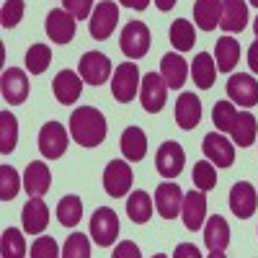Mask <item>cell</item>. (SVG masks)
I'll return each mask as SVG.
<instances>
[{
	"label": "cell",
	"instance_id": "obj_13",
	"mask_svg": "<svg viewBox=\"0 0 258 258\" xmlns=\"http://www.w3.org/2000/svg\"><path fill=\"white\" fill-rule=\"evenodd\" d=\"M158 173L163 178H176L181 170H183V163H186V153L178 142H163L160 150H158Z\"/></svg>",
	"mask_w": 258,
	"mask_h": 258
},
{
	"label": "cell",
	"instance_id": "obj_16",
	"mask_svg": "<svg viewBox=\"0 0 258 258\" xmlns=\"http://www.w3.org/2000/svg\"><path fill=\"white\" fill-rule=\"evenodd\" d=\"M227 96L240 103V106H255L258 103V83L253 75H245V73H238L227 80Z\"/></svg>",
	"mask_w": 258,
	"mask_h": 258
},
{
	"label": "cell",
	"instance_id": "obj_5",
	"mask_svg": "<svg viewBox=\"0 0 258 258\" xmlns=\"http://www.w3.org/2000/svg\"><path fill=\"white\" fill-rule=\"evenodd\" d=\"M119 24V8L114 0H101V3L93 8V16H91V24H88V31L93 39L103 41L114 34Z\"/></svg>",
	"mask_w": 258,
	"mask_h": 258
},
{
	"label": "cell",
	"instance_id": "obj_1",
	"mask_svg": "<svg viewBox=\"0 0 258 258\" xmlns=\"http://www.w3.org/2000/svg\"><path fill=\"white\" fill-rule=\"evenodd\" d=\"M70 135L83 147H98L106 140V119L93 106H78L70 116Z\"/></svg>",
	"mask_w": 258,
	"mask_h": 258
},
{
	"label": "cell",
	"instance_id": "obj_38",
	"mask_svg": "<svg viewBox=\"0 0 258 258\" xmlns=\"http://www.w3.org/2000/svg\"><path fill=\"white\" fill-rule=\"evenodd\" d=\"M21 183H18V173L13 165H0V199L3 202H11L16 199Z\"/></svg>",
	"mask_w": 258,
	"mask_h": 258
},
{
	"label": "cell",
	"instance_id": "obj_43",
	"mask_svg": "<svg viewBox=\"0 0 258 258\" xmlns=\"http://www.w3.org/2000/svg\"><path fill=\"white\" fill-rule=\"evenodd\" d=\"M142 253H140V248L132 243V240H126V243H121L119 248H114V258H140Z\"/></svg>",
	"mask_w": 258,
	"mask_h": 258
},
{
	"label": "cell",
	"instance_id": "obj_26",
	"mask_svg": "<svg viewBox=\"0 0 258 258\" xmlns=\"http://www.w3.org/2000/svg\"><path fill=\"white\" fill-rule=\"evenodd\" d=\"M220 16H222V0H197L194 6V18L202 31H214L220 26Z\"/></svg>",
	"mask_w": 258,
	"mask_h": 258
},
{
	"label": "cell",
	"instance_id": "obj_2",
	"mask_svg": "<svg viewBox=\"0 0 258 258\" xmlns=\"http://www.w3.org/2000/svg\"><path fill=\"white\" fill-rule=\"evenodd\" d=\"M91 235H93V243L101 248H109L114 245V240L119 238V217L116 212L109 207H98L91 217Z\"/></svg>",
	"mask_w": 258,
	"mask_h": 258
},
{
	"label": "cell",
	"instance_id": "obj_17",
	"mask_svg": "<svg viewBox=\"0 0 258 258\" xmlns=\"http://www.w3.org/2000/svg\"><path fill=\"white\" fill-rule=\"evenodd\" d=\"M44 29H47V36L52 41H57V44H68V41H73V36H75V16L57 8V11H52L47 16Z\"/></svg>",
	"mask_w": 258,
	"mask_h": 258
},
{
	"label": "cell",
	"instance_id": "obj_11",
	"mask_svg": "<svg viewBox=\"0 0 258 258\" xmlns=\"http://www.w3.org/2000/svg\"><path fill=\"white\" fill-rule=\"evenodd\" d=\"M202 150H204L207 160H212L217 168H230L232 160H235V145H232L227 137L217 135V132H209V135L204 137Z\"/></svg>",
	"mask_w": 258,
	"mask_h": 258
},
{
	"label": "cell",
	"instance_id": "obj_23",
	"mask_svg": "<svg viewBox=\"0 0 258 258\" xmlns=\"http://www.w3.org/2000/svg\"><path fill=\"white\" fill-rule=\"evenodd\" d=\"M202 119V101L197 93H181L176 101V124L181 129H194Z\"/></svg>",
	"mask_w": 258,
	"mask_h": 258
},
{
	"label": "cell",
	"instance_id": "obj_24",
	"mask_svg": "<svg viewBox=\"0 0 258 258\" xmlns=\"http://www.w3.org/2000/svg\"><path fill=\"white\" fill-rule=\"evenodd\" d=\"M160 75L163 80L168 83V88H181V85L186 83V75H188V64L181 54L176 52H168L163 59H160Z\"/></svg>",
	"mask_w": 258,
	"mask_h": 258
},
{
	"label": "cell",
	"instance_id": "obj_10",
	"mask_svg": "<svg viewBox=\"0 0 258 258\" xmlns=\"http://www.w3.org/2000/svg\"><path fill=\"white\" fill-rule=\"evenodd\" d=\"M181 217H183V225L186 230L191 232H197L204 220H207V197H204V191L199 188H194L188 194H183V204H181Z\"/></svg>",
	"mask_w": 258,
	"mask_h": 258
},
{
	"label": "cell",
	"instance_id": "obj_36",
	"mask_svg": "<svg viewBox=\"0 0 258 258\" xmlns=\"http://www.w3.org/2000/svg\"><path fill=\"white\" fill-rule=\"evenodd\" d=\"M235 119H238V111H235V106L230 101H217V103H214L212 121H214V126H217L220 132H230Z\"/></svg>",
	"mask_w": 258,
	"mask_h": 258
},
{
	"label": "cell",
	"instance_id": "obj_41",
	"mask_svg": "<svg viewBox=\"0 0 258 258\" xmlns=\"http://www.w3.org/2000/svg\"><path fill=\"white\" fill-rule=\"evenodd\" d=\"M62 250L57 248V243H54V238H39L34 245H31V258H57Z\"/></svg>",
	"mask_w": 258,
	"mask_h": 258
},
{
	"label": "cell",
	"instance_id": "obj_37",
	"mask_svg": "<svg viewBox=\"0 0 258 258\" xmlns=\"http://www.w3.org/2000/svg\"><path fill=\"white\" fill-rule=\"evenodd\" d=\"M194 183L202 191H212L217 186V170H214V163L212 160H199L194 165Z\"/></svg>",
	"mask_w": 258,
	"mask_h": 258
},
{
	"label": "cell",
	"instance_id": "obj_32",
	"mask_svg": "<svg viewBox=\"0 0 258 258\" xmlns=\"http://www.w3.org/2000/svg\"><path fill=\"white\" fill-rule=\"evenodd\" d=\"M83 217V202L80 197H75V194H70V197H64L59 204H57V220L59 225L64 227H75Z\"/></svg>",
	"mask_w": 258,
	"mask_h": 258
},
{
	"label": "cell",
	"instance_id": "obj_8",
	"mask_svg": "<svg viewBox=\"0 0 258 258\" xmlns=\"http://www.w3.org/2000/svg\"><path fill=\"white\" fill-rule=\"evenodd\" d=\"M64 150H68V132H64L62 124L49 121V124H44L39 129V153L47 160L62 158Z\"/></svg>",
	"mask_w": 258,
	"mask_h": 258
},
{
	"label": "cell",
	"instance_id": "obj_46",
	"mask_svg": "<svg viewBox=\"0 0 258 258\" xmlns=\"http://www.w3.org/2000/svg\"><path fill=\"white\" fill-rule=\"evenodd\" d=\"M119 3L126 6V8H132V11H145L150 6V0H119Z\"/></svg>",
	"mask_w": 258,
	"mask_h": 258
},
{
	"label": "cell",
	"instance_id": "obj_44",
	"mask_svg": "<svg viewBox=\"0 0 258 258\" xmlns=\"http://www.w3.org/2000/svg\"><path fill=\"white\" fill-rule=\"evenodd\" d=\"M183 255H186V258H199L202 253L197 250V245H191V243H183L181 248H176V258H183Z\"/></svg>",
	"mask_w": 258,
	"mask_h": 258
},
{
	"label": "cell",
	"instance_id": "obj_7",
	"mask_svg": "<svg viewBox=\"0 0 258 258\" xmlns=\"http://www.w3.org/2000/svg\"><path fill=\"white\" fill-rule=\"evenodd\" d=\"M140 98H142V106L147 114H158L168 98V83L163 80V75L147 73L142 78V85H140Z\"/></svg>",
	"mask_w": 258,
	"mask_h": 258
},
{
	"label": "cell",
	"instance_id": "obj_30",
	"mask_svg": "<svg viewBox=\"0 0 258 258\" xmlns=\"http://www.w3.org/2000/svg\"><path fill=\"white\" fill-rule=\"evenodd\" d=\"M126 214H129L132 222L145 225L150 217H153V199H150V194L147 191H135L132 197L126 199Z\"/></svg>",
	"mask_w": 258,
	"mask_h": 258
},
{
	"label": "cell",
	"instance_id": "obj_42",
	"mask_svg": "<svg viewBox=\"0 0 258 258\" xmlns=\"http://www.w3.org/2000/svg\"><path fill=\"white\" fill-rule=\"evenodd\" d=\"M64 3V11L73 13L78 21L88 18L91 16V8H93V0H62Z\"/></svg>",
	"mask_w": 258,
	"mask_h": 258
},
{
	"label": "cell",
	"instance_id": "obj_27",
	"mask_svg": "<svg viewBox=\"0 0 258 258\" xmlns=\"http://www.w3.org/2000/svg\"><path fill=\"white\" fill-rule=\"evenodd\" d=\"M191 75H194V83H197L202 91H209L214 85V78H217V62L212 59V54L199 52L194 64H191Z\"/></svg>",
	"mask_w": 258,
	"mask_h": 258
},
{
	"label": "cell",
	"instance_id": "obj_49",
	"mask_svg": "<svg viewBox=\"0 0 258 258\" xmlns=\"http://www.w3.org/2000/svg\"><path fill=\"white\" fill-rule=\"evenodd\" d=\"M250 6H255V8H258V0H250Z\"/></svg>",
	"mask_w": 258,
	"mask_h": 258
},
{
	"label": "cell",
	"instance_id": "obj_40",
	"mask_svg": "<svg viewBox=\"0 0 258 258\" xmlns=\"http://www.w3.org/2000/svg\"><path fill=\"white\" fill-rule=\"evenodd\" d=\"M24 0H6L3 3V11H0V21H3L6 29H13L18 26V21L24 18Z\"/></svg>",
	"mask_w": 258,
	"mask_h": 258
},
{
	"label": "cell",
	"instance_id": "obj_6",
	"mask_svg": "<svg viewBox=\"0 0 258 258\" xmlns=\"http://www.w3.org/2000/svg\"><path fill=\"white\" fill-rule=\"evenodd\" d=\"M132 165H129L126 160H111L109 165H106L103 170V188L109 197L119 199L124 197V194H129V188H132Z\"/></svg>",
	"mask_w": 258,
	"mask_h": 258
},
{
	"label": "cell",
	"instance_id": "obj_45",
	"mask_svg": "<svg viewBox=\"0 0 258 258\" xmlns=\"http://www.w3.org/2000/svg\"><path fill=\"white\" fill-rule=\"evenodd\" d=\"M248 64H250L253 73H258V39L253 41L250 49H248Z\"/></svg>",
	"mask_w": 258,
	"mask_h": 258
},
{
	"label": "cell",
	"instance_id": "obj_12",
	"mask_svg": "<svg viewBox=\"0 0 258 258\" xmlns=\"http://www.w3.org/2000/svg\"><path fill=\"white\" fill-rule=\"evenodd\" d=\"M0 91H3L6 103H11V106L24 103L29 98V78H26V73L18 70V68L6 70L3 78H0Z\"/></svg>",
	"mask_w": 258,
	"mask_h": 258
},
{
	"label": "cell",
	"instance_id": "obj_47",
	"mask_svg": "<svg viewBox=\"0 0 258 258\" xmlns=\"http://www.w3.org/2000/svg\"><path fill=\"white\" fill-rule=\"evenodd\" d=\"M155 6H158L160 11H170V8L176 6V0H155Z\"/></svg>",
	"mask_w": 258,
	"mask_h": 258
},
{
	"label": "cell",
	"instance_id": "obj_28",
	"mask_svg": "<svg viewBox=\"0 0 258 258\" xmlns=\"http://www.w3.org/2000/svg\"><path fill=\"white\" fill-rule=\"evenodd\" d=\"M214 59H217V70L220 73H230L240 59V44L232 36H222L217 39V47H214Z\"/></svg>",
	"mask_w": 258,
	"mask_h": 258
},
{
	"label": "cell",
	"instance_id": "obj_39",
	"mask_svg": "<svg viewBox=\"0 0 258 258\" xmlns=\"http://www.w3.org/2000/svg\"><path fill=\"white\" fill-rule=\"evenodd\" d=\"M62 255L64 258H91V243L83 232H73L68 243L62 248Z\"/></svg>",
	"mask_w": 258,
	"mask_h": 258
},
{
	"label": "cell",
	"instance_id": "obj_22",
	"mask_svg": "<svg viewBox=\"0 0 258 258\" xmlns=\"http://www.w3.org/2000/svg\"><path fill=\"white\" fill-rule=\"evenodd\" d=\"M248 24V6L243 0H222L220 29L227 34H240Z\"/></svg>",
	"mask_w": 258,
	"mask_h": 258
},
{
	"label": "cell",
	"instance_id": "obj_35",
	"mask_svg": "<svg viewBox=\"0 0 258 258\" xmlns=\"http://www.w3.org/2000/svg\"><path fill=\"white\" fill-rule=\"evenodd\" d=\"M52 62V52L47 44H31V49L26 52V70L31 75H41Z\"/></svg>",
	"mask_w": 258,
	"mask_h": 258
},
{
	"label": "cell",
	"instance_id": "obj_31",
	"mask_svg": "<svg viewBox=\"0 0 258 258\" xmlns=\"http://www.w3.org/2000/svg\"><path fill=\"white\" fill-rule=\"evenodd\" d=\"M16 142H18V121L11 111H3L0 114V153L11 155L16 150Z\"/></svg>",
	"mask_w": 258,
	"mask_h": 258
},
{
	"label": "cell",
	"instance_id": "obj_19",
	"mask_svg": "<svg viewBox=\"0 0 258 258\" xmlns=\"http://www.w3.org/2000/svg\"><path fill=\"white\" fill-rule=\"evenodd\" d=\"M204 243H207V248H212V258H222V255H225V248H227V243H230V227H227L225 217L214 214V217L207 220Z\"/></svg>",
	"mask_w": 258,
	"mask_h": 258
},
{
	"label": "cell",
	"instance_id": "obj_21",
	"mask_svg": "<svg viewBox=\"0 0 258 258\" xmlns=\"http://www.w3.org/2000/svg\"><path fill=\"white\" fill-rule=\"evenodd\" d=\"M52 88H54V98H57L59 103L73 106V103L80 98V93H83V78H80V73L62 70V73H57Z\"/></svg>",
	"mask_w": 258,
	"mask_h": 258
},
{
	"label": "cell",
	"instance_id": "obj_48",
	"mask_svg": "<svg viewBox=\"0 0 258 258\" xmlns=\"http://www.w3.org/2000/svg\"><path fill=\"white\" fill-rule=\"evenodd\" d=\"M253 29H255V39H258V18H255V24H253Z\"/></svg>",
	"mask_w": 258,
	"mask_h": 258
},
{
	"label": "cell",
	"instance_id": "obj_33",
	"mask_svg": "<svg viewBox=\"0 0 258 258\" xmlns=\"http://www.w3.org/2000/svg\"><path fill=\"white\" fill-rule=\"evenodd\" d=\"M194 26H191V21H183V18H178V21H173L170 24V44H173L178 52H188V49H194Z\"/></svg>",
	"mask_w": 258,
	"mask_h": 258
},
{
	"label": "cell",
	"instance_id": "obj_14",
	"mask_svg": "<svg viewBox=\"0 0 258 258\" xmlns=\"http://www.w3.org/2000/svg\"><path fill=\"white\" fill-rule=\"evenodd\" d=\"M183 204V191L176 183H160L155 188V209L163 220H176V214H181Z\"/></svg>",
	"mask_w": 258,
	"mask_h": 258
},
{
	"label": "cell",
	"instance_id": "obj_15",
	"mask_svg": "<svg viewBox=\"0 0 258 258\" xmlns=\"http://www.w3.org/2000/svg\"><path fill=\"white\" fill-rule=\"evenodd\" d=\"M255 204H258V194H255V188L248 181H240V183H235L230 188V209H232V214L238 220L253 217Z\"/></svg>",
	"mask_w": 258,
	"mask_h": 258
},
{
	"label": "cell",
	"instance_id": "obj_18",
	"mask_svg": "<svg viewBox=\"0 0 258 258\" xmlns=\"http://www.w3.org/2000/svg\"><path fill=\"white\" fill-rule=\"evenodd\" d=\"M21 222H24V230L29 235L44 232V227L49 225V209L41 202V197H29V202L24 204V212H21Z\"/></svg>",
	"mask_w": 258,
	"mask_h": 258
},
{
	"label": "cell",
	"instance_id": "obj_4",
	"mask_svg": "<svg viewBox=\"0 0 258 258\" xmlns=\"http://www.w3.org/2000/svg\"><path fill=\"white\" fill-rule=\"evenodd\" d=\"M119 47L129 59H142L150 52V29L142 24V21H132L121 29V39Z\"/></svg>",
	"mask_w": 258,
	"mask_h": 258
},
{
	"label": "cell",
	"instance_id": "obj_20",
	"mask_svg": "<svg viewBox=\"0 0 258 258\" xmlns=\"http://www.w3.org/2000/svg\"><path fill=\"white\" fill-rule=\"evenodd\" d=\"M24 188L29 197H44V194L52 188V173H49V165L34 160L26 165V173H24Z\"/></svg>",
	"mask_w": 258,
	"mask_h": 258
},
{
	"label": "cell",
	"instance_id": "obj_3",
	"mask_svg": "<svg viewBox=\"0 0 258 258\" xmlns=\"http://www.w3.org/2000/svg\"><path fill=\"white\" fill-rule=\"evenodd\" d=\"M140 70L135 62H121L119 68L114 70V80H111V96L119 103H129L135 101L137 88H140Z\"/></svg>",
	"mask_w": 258,
	"mask_h": 258
},
{
	"label": "cell",
	"instance_id": "obj_34",
	"mask_svg": "<svg viewBox=\"0 0 258 258\" xmlns=\"http://www.w3.org/2000/svg\"><path fill=\"white\" fill-rule=\"evenodd\" d=\"M0 253H3V258H24L26 255V243H24V235H21V230L16 227H8L3 230V238H0Z\"/></svg>",
	"mask_w": 258,
	"mask_h": 258
},
{
	"label": "cell",
	"instance_id": "obj_25",
	"mask_svg": "<svg viewBox=\"0 0 258 258\" xmlns=\"http://www.w3.org/2000/svg\"><path fill=\"white\" fill-rule=\"evenodd\" d=\"M121 155L129 163H137L147 155V135L142 132L140 126H126L124 135H121Z\"/></svg>",
	"mask_w": 258,
	"mask_h": 258
},
{
	"label": "cell",
	"instance_id": "obj_29",
	"mask_svg": "<svg viewBox=\"0 0 258 258\" xmlns=\"http://www.w3.org/2000/svg\"><path fill=\"white\" fill-rule=\"evenodd\" d=\"M255 132H258V126H255V119H253L250 111H240L235 124H232V129H230V135H232L238 147H250L255 142Z\"/></svg>",
	"mask_w": 258,
	"mask_h": 258
},
{
	"label": "cell",
	"instance_id": "obj_9",
	"mask_svg": "<svg viewBox=\"0 0 258 258\" xmlns=\"http://www.w3.org/2000/svg\"><path fill=\"white\" fill-rule=\"evenodd\" d=\"M78 73L85 83H91V85H101L109 80L111 75V62L109 57H106L103 52H85L78 62Z\"/></svg>",
	"mask_w": 258,
	"mask_h": 258
}]
</instances>
